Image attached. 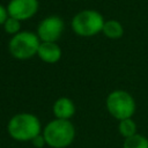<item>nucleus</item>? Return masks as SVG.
I'll use <instances>...</instances> for the list:
<instances>
[{
	"instance_id": "5",
	"label": "nucleus",
	"mask_w": 148,
	"mask_h": 148,
	"mask_svg": "<svg viewBox=\"0 0 148 148\" xmlns=\"http://www.w3.org/2000/svg\"><path fill=\"white\" fill-rule=\"evenodd\" d=\"M105 108L110 116L119 121L126 118H133L136 110V103L128 91L124 89H114L106 96Z\"/></svg>"
},
{
	"instance_id": "9",
	"label": "nucleus",
	"mask_w": 148,
	"mask_h": 148,
	"mask_svg": "<svg viewBox=\"0 0 148 148\" xmlns=\"http://www.w3.org/2000/svg\"><path fill=\"white\" fill-rule=\"evenodd\" d=\"M76 112L74 102L66 96L58 97L52 105V113L57 119L71 120Z\"/></svg>"
},
{
	"instance_id": "6",
	"label": "nucleus",
	"mask_w": 148,
	"mask_h": 148,
	"mask_svg": "<svg viewBox=\"0 0 148 148\" xmlns=\"http://www.w3.org/2000/svg\"><path fill=\"white\" fill-rule=\"evenodd\" d=\"M64 30V20L58 15H49L38 23L36 34L40 42H57L62 36Z\"/></svg>"
},
{
	"instance_id": "4",
	"label": "nucleus",
	"mask_w": 148,
	"mask_h": 148,
	"mask_svg": "<svg viewBox=\"0 0 148 148\" xmlns=\"http://www.w3.org/2000/svg\"><path fill=\"white\" fill-rule=\"evenodd\" d=\"M40 39L36 32L30 30H22L21 32L10 37L8 42L9 54L16 60H29L37 56Z\"/></svg>"
},
{
	"instance_id": "2",
	"label": "nucleus",
	"mask_w": 148,
	"mask_h": 148,
	"mask_svg": "<svg viewBox=\"0 0 148 148\" xmlns=\"http://www.w3.org/2000/svg\"><path fill=\"white\" fill-rule=\"evenodd\" d=\"M42 134L47 147L67 148L73 143L76 131L71 120L54 118L44 125Z\"/></svg>"
},
{
	"instance_id": "8",
	"label": "nucleus",
	"mask_w": 148,
	"mask_h": 148,
	"mask_svg": "<svg viewBox=\"0 0 148 148\" xmlns=\"http://www.w3.org/2000/svg\"><path fill=\"white\" fill-rule=\"evenodd\" d=\"M62 56V50L57 42H40L37 57L45 64H57Z\"/></svg>"
},
{
	"instance_id": "12",
	"label": "nucleus",
	"mask_w": 148,
	"mask_h": 148,
	"mask_svg": "<svg viewBox=\"0 0 148 148\" xmlns=\"http://www.w3.org/2000/svg\"><path fill=\"white\" fill-rule=\"evenodd\" d=\"M123 148H148V138L136 133L130 138L124 139Z\"/></svg>"
},
{
	"instance_id": "1",
	"label": "nucleus",
	"mask_w": 148,
	"mask_h": 148,
	"mask_svg": "<svg viewBox=\"0 0 148 148\" xmlns=\"http://www.w3.org/2000/svg\"><path fill=\"white\" fill-rule=\"evenodd\" d=\"M43 131L39 118L31 112H18L7 123L8 135L18 142H31Z\"/></svg>"
},
{
	"instance_id": "3",
	"label": "nucleus",
	"mask_w": 148,
	"mask_h": 148,
	"mask_svg": "<svg viewBox=\"0 0 148 148\" xmlns=\"http://www.w3.org/2000/svg\"><path fill=\"white\" fill-rule=\"evenodd\" d=\"M105 18L96 9H83L76 13L71 21V28L76 36L94 37L102 32Z\"/></svg>"
},
{
	"instance_id": "15",
	"label": "nucleus",
	"mask_w": 148,
	"mask_h": 148,
	"mask_svg": "<svg viewBox=\"0 0 148 148\" xmlns=\"http://www.w3.org/2000/svg\"><path fill=\"white\" fill-rule=\"evenodd\" d=\"M8 17V13H7V8L0 3V27H2V24L5 23L6 18Z\"/></svg>"
},
{
	"instance_id": "10",
	"label": "nucleus",
	"mask_w": 148,
	"mask_h": 148,
	"mask_svg": "<svg viewBox=\"0 0 148 148\" xmlns=\"http://www.w3.org/2000/svg\"><path fill=\"white\" fill-rule=\"evenodd\" d=\"M124 32H125V30H124V27H123L121 22H119L118 20H114V18L105 20L102 34L106 38H109V39H119L124 36Z\"/></svg>"
},
{
	"instance_id": "14",
	"label": "nucleus",
	"mask_w": 148,
	"mask_h": 148,
	"mask_svg": "<svg viewBox=\"0 0 148 148\" xmlns=\"http://www.w3.org/2000/svg\"><path fill=\"white\" fill-rule=\"evenodd\" d=\"M31 143H32V146L36 147V148H43V147L46 146L45 139H44V136H43L42 133H40L39 135H37L36 138H34V139L31 140Z\"/></svg>"
},
{
	"instance_id": "13",
	"label": "nucleus",
	"mask_w": 148,
	"mask_h": 148,
	"mask_svg": "<svg viewBox=\"0 0 148 148\" xmlns=\"http://www.w3.org/2000/svg\"><path fill=\"white\" fill-rule=\"evenodd\" d=\"M2 28H3L5 32L8 34L12 37V36H14V35H16V34L22 31V22L16 20V18H14V17L8 16L6 18V21H5V23L2 24Z\"/></svg>"
},
{
	"instance_id": "11",
	"label": "nucleus",
	"mask_w": 148,
	"mask_h": 148,
	"mask_svg": "<svg viewBox=\"0 0 148 148\" xmlns=\"http://www.w3.org/2000/svg\"><path fill=\"white\" fill-rule=\"evenodd\" d=\"M118 132L124 139L130 138L138 133L136 132V123L134 121L133 118H126V119L119 120L118 121Z\"/></svg>"
},
{
	"instance_id": "7",
	"label": "nucleus",
	"mask_w": 148,
	"mask_h": 148,
	"mask_svg": "<svg viewBox=\"0 0 148 148\" xmlns=\"http://www.w3.org/2000/svg\"><path fill=\"white\" fill-rule=\"evenodd\" d=\"M8 16L21 22L32 18L39 9V0H9L7 6Z\"/></svg>"
}]
</instances>
